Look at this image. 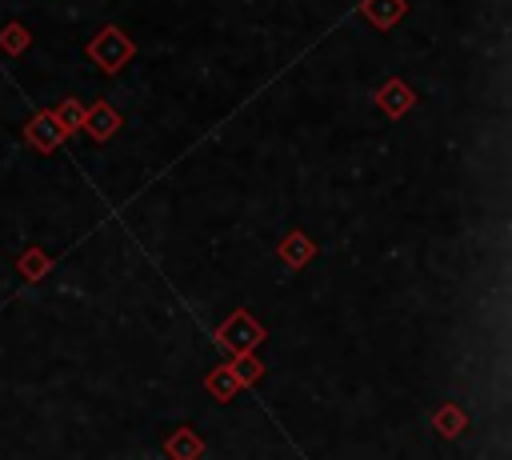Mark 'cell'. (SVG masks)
Masks as SVG:
<instances>
[]
</instances>
